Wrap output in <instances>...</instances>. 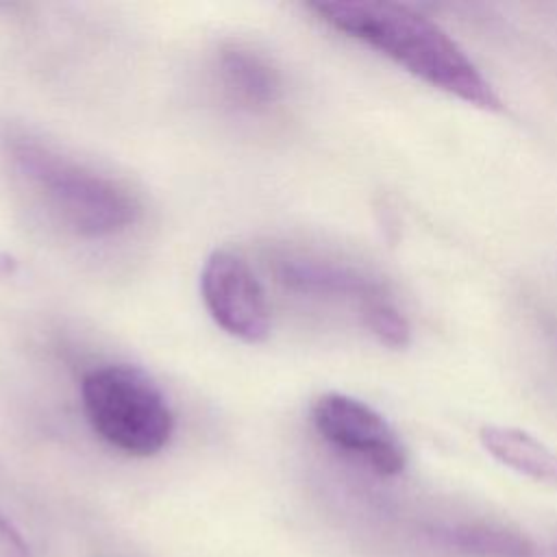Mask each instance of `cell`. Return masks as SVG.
I'll list each match as a JSON object with an SVG mask.
<instances>
[{
  "mask_svg": "<svg viewBox=\"0 0 557 557\" xmlns=\"http://www.w3.org/2000/svg\"><path fill=\"white\" fill-rule=\"evenodd\" d=\"M309 9L426 85L485 111L503 109L500 96L466 50L420 11L387 0L311 2Z\"/></svg>",
  "mask_w": 557,
  "mask_h": 557,
  "instance_id": "6da1fadb",
  "label": "cell"
},
{
  "mask_svg": "<svg viewBox=\"0 0 557 557\" xmlns=\"http://www.w3.org/2000/svg\"><path fill=\"white\" fill-rule=\"evenodd\" d=\"M9 157L20 176L74 235L111 237L139 218V202L124 185L33 137H13Z\"/></svg>",
  "mask_w": 557,
  "mask_h": 557,
  "instance_id": "7a4b0ae2",
  "label": "cell"
},
{
  "mask_svg": "<svg viewBox=\"0 0 557 557\" xmlns=\"http://www.w3.org/2000/svg\"><path fill=\"white\" fill-rule=\"evenodd\" d=\"M81 405L91 431L133 457L161 453L174 433V413L163 389L137 366L91 368L81 381Z\"/></svg>",
  "mask_w": 557,
  "mask_h": 557,
  "instance_id": "3957f363",
  "label": "cell"
},
{
  "mask_svg": "<svg viewBox=\"0 0 557 557\" xmlns=\"http://www.w3.org/2000/svg\"><path fill=\"white\" fill-rule=\"evenodd\" d=\"M311 422L318 435L366 463L383 476H396L407 466V450L392 424L368 403L342 394L326 392L311 405Z\"/></svg>",
  "mask_w": 557,
  "mask_h": 557,
  "instance_id": "277c9868",
  "label": "cell"
},
{
  "mask_svg": "<svg viewBox=\"0 0 557 557\" xmlns=\"http://www.w3.org/2000/svg\"><path fill=\"white\" fill-rule=\"evenodd\" d=\"M202 302L213 322L228 335L259 344L270 335V307L265 292L248 261L228 250H213L200 272Z\"/></svg>",
  "mask_w": 557,
  "mask_h": 557,
  "instance_id": "5b68a950",
  "label": "cell"
},
{
  "mask_svg": "<svg viewBox=\"0 0 557 557\" xmlns=\"http://www.w3.org/2000/svg\"><path fill=\"white\" fill-rule=\"evenodd\" d=\"M274 274L278 283L296 294L352 302L359 315L374 302L389 296L385 285L370 274L339 261L302 252L276 255Z\"/></svg>",
  "mask_w": 557,
  "mask_h": 557,
  "instance_id": "8992f818",
  "label": "cell"
},
{
  "mask_svg": "<svg viewBox=\"0 0 557 557\" xmlns=\"http://www.w3.org/2000/svg\"><path fill=\"white\" fill-rule=\"evenodd\" d=\"M218 74L228 96L246 109H268L281 98V76L272 61L246 44H224Z\"/></svg>",
  "mask_w": 557,
  "mask_h": 557,
  "instance_id": "52a82bcc",
  "label": "cell"
},
{
  "mask_svg": "<svg viewBox=\"0 0 557 557\" xmlns=\"http://www.w3.org/2000/svg\"><path fill=\"white\" fill-rule=\"evenodd\" d=\"M479 440L498 463L533 481L557 485V450L535 435L516 426L487 424L479 431Z\"/></svg>",
  "mask_w": 557,
  "mask_h": 557,
  "instance_id": "ba28073f",
  "label": "cell"
},
{
  "mask_svg": "<svg viewBox=\"0 0 557 557\" xmlns=\"http://www.w3.org/2000/svg\"><path fill=\"white\" fill-rule=\"evenodd\" d=\"M440 542L470 557H535L533 542L494 522H457L440 531Z\"/></svg>",
  "mask_w": 557,
  "mask_h": 557,
  "instance_id": "9c48e42d",
  "label": "cell"
},
{
  "mask_svg": "<svg viewBox=\"0 0 557 557\" xmlns=\"http://www.w3.org/2000/svg\"><path fill=\"white\" fill-rule=\"evenodd\" d=\"M361 322L387 348H405L411 342V326L392 296L368 307L361 313Z\"/></svg>",
  "mask_w": 557,
  "mask_h": 557,
  "instance_id": "30bf717a",
  "label": "cell"
},
{
  "mask_svg": "<svg viewBox=\"0 0 557 557\" xmlns=\"http://www.w3.org/2000/svg\"><path fill=\"white\" fill-rule=\"evenodd\" d=\"M0 557H28V546L20 531L0 513Z\"/></svg>",
  "mask_w": 557,
  "mask_h": 557,
  "instance_id": "8fae6325",
  "label": "cell"
}]
</instances>
